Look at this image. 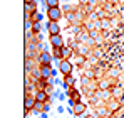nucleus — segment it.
<instances>
[{"label": "nucleus", "mask_w": 124, "mask_h": 118, "mask_svg": "<svg viewBox=\"0 0 124 118\" xmlns=\"http://www.w3.org/2000/svg\"><path fill=\"white\" fill-rule=\"evenodd\" d=\"M74 83H76V79L72 74H67V76H64V83H62V86L65 88V89H70L72 86H74Z\"/></svg>", "instance_id": "nucleus-9"}, {"label": "nucleus", "mask_w": 124, "mask_h": 118, "mask_svg": "<svg viewBox=\"0 0 124 118\" xmlns=\"http://www.w3.org/2000/svg\"><path fill=\"white\" fill-rule=\"evenodd\" d=\"M61 51H62V58L64 59H69L72 56V47H69V46H62Z\"/></svg>", "instance_id": "nucleus-12"}, {"label": "nucleus", "mask_w": 124, "mask_h": 118, "mask_svg": "<svg viewBox=\"0 0 124 118\" xmlns=\"http://www.w3.org/2000/svg\"><path fill=\"white\" fill-rule=\"evenodd\" d=\"M34 20H37V22H42V20H44V15H42V14H35V15H34Z\"/></svg>", "instance_id": "nucleus-18"}, {"label": "nucleus", "mask_w": 124, "mask_h": 118, "mask_svg": "<svg viewBox=\"0 0 124 118\" xmlns=\"http://www.w3.org/2000/svg\"><path fill=\"white\" fill-rule=\"evenodd\" d=\"M64 15L61 7H52V9H47V19L52 20V22H59Z\"/></svg>", "instance_id": "nucleus-2"}, {"label": "nucleus", "mask_w": 124, "mask_h": 118, "mask_svg": "<svg viewBox=\"0 0 124 118\" xmlns=\"http://www.w3.org/2000/svg\"><path fill=\"white\" fill-rule=\"evenodd\" d=\"M45 91H47L49 95H52V84H47V86H45Z\"/></svg>", "instance_id": "nucleus-21"}, {"label": "nucleus", "mask_w": 124, "mask_h": 118, "mask_svg": "<svg viewBox=\"0 0 124 118\" xmlns=\"http://www.w3.org/2000/svg\"><path fill=\"white\" fill-rule=\"evenodd\" d=\"M67 95H69V98L76 99V101H81V95H79V91H77V89H72V88H70Z\"/></svg>", "instance_id": "nucleus-13"}, {"label": "nucleus", "mask_w": 124, "mask_h": 118, "mask_svg": "<svg viewBox=\"0 0 124 118\" xmlns=\"http://www.w3.org/2000/svg\"><path fill=\"white\" fill-rule=\"evenodd\" d=\"M42 22H37V20H34V34H40L42 32Z\"/></svg>", "instance_id": "nucleus-15"}, {"label": "nucleus", "mask_w": 124, "mask_h": 118, "mask_svg": "<svg viewBox=\"0 0 124 118\" xmlns=\"http://www.w3.org/2000/svg\"><path fill=\"white\" fill-rule=\"evenodd\" d=\"M23 9H25V12H32L35 15L37 14V2H32V3H25L23 2Z\"/></svg>", "instance_id": "nucleus-11"}, {"label": "nucleus", "mask_w": 124, "mask_h": 118, "mask_svg": "<svg viewBox=\"0 0 124 118\" xmlns=\"http://www.w3.org/2000/svg\"><path fill=\"white\" fill-rule=\"evenodd\" d=\"M121 105H119V101H111L109 103V111H112V110H117Z\"/></svg>", "instance_id": "nucleus-17"}, {"label": "nucleus", "mask_w": 124, "mask_h": 118, "mask_svg": "<svg viewBox=\"0 0 124 118\" xmlns=\"http://www.w3.org/2000/svg\"><path fill=\"white\" fill-rule=\"evenodd\" d=\"M35 96H30V95H25V98H23V108H25V111H32L34 110V106H35Z\"/></svg>", "instance_id": "nucleus-4"}, {"label": "nucleus", "mask_w": 124, "mask_h": 118, "mask_svg": "<svg viewBox=\"0 0 124 118\" xmlns=\"http://www.w3.org/2000/svg\"><path fill=\"white\" fill-rule=\"evenodd\" d=\"M61 0H45V9H52V7H59Z\"/></svg>", "instance_id": "nucleus-14"}, {"label": "nucleus", "mask_w": 124, "mask_h": 118, "mask_svg": "<svg viewBox=\"0 0 124 118\" xmlns=\"http://www.w3.org/2000/svg\"><path fill=\"white\" fill-rule=\"evenodd\" d=\"M104 118H107V117H104Z\"/></svg>", "instance_id": "nucleus-24"}, {"label": "nucleus", "mask_w": 124, "mask_h": 118, "mask_svg": "<svg viewBox=\"0 0 124 118\" xmlns=\"http://www.w3.org/2000/svg\"><path fill=\"white\" fill-rule=\"evenodd\" d=\"M40 74H42V79H49L50 78V74H52L50 64H40Z\"/></svg>", "instance_id": "nucleus-8"}, {"label": "nucleus", "mask_w": 124, "mask_h": 118, "mask_svg": "<svg viewBox=\"0 0 124 118\" xmlns=\"http://www.w3.org/2000/svg\"><path fill=\"white\" fill-rule=\"evenodd\" d=\"M52 59H54V58H52L47 51L39 54V61H40V64H52Z\"/></svg>", "instance_id": "nucleus-10"}, {"label": "nucleus", "mask_w": 124, "mask_h": 118, "mask_svg": "<svg viewBox=\"0 0 124 118\" xmlns=\"http://www.w3.org/2000/svg\"><path fill=\"white\" fill-rule=\"evenodd\" d=\"M82 62H84L82 56H76V64H82Z\"/></svg>", "instance_id": "nucleus-19"}, {"label": "nucleus", "mask_w": 124, "mask_h": 118, "mask_svg": "<svg viewBox=\"0 0 124 118\" xmlns=\"http://www.w3.org/2000/svg\"><path fill=\"white\" fill-rule=\"evenodd\" d=\"M49 42L52 47H62L64 46V39H62L61 34H55V36H49Z\"/></svg>", "instance_id": "nucleus-5"}, {"label": "nucleus", "mask_w": 124, "mask_h": 118, "mask_svg": "<svg viewBox=\"0 0 124 118\" xmlns=\"http://www.w3.org/2000/svg\"><path fill=\"white\" fill-rule=\"evenodd\" d=\"M59 73H61L59 69H52V74H50V78H55V76H57Z\"/></svg>", "instance_id": "nucleus-20"}, {"label": "nucleus", "mask_w": 124, "mask_h": 118, "mask_svg": "<svg viewBox=\"0 0 124 118\" xmlns=\"http://www.w3.org/2000/svg\"><path fill=\"white\" fill-rule=\"evenodd\" d=\"M85 105H84L82 101H77L76 103V106H74V117H82L84 113H85Z\"/></svg>", "instance_id": "nucleus-7"}, {"label": "nucleus", "mask_w": 124, "mask_h": 118, "mask_svg": "<svg viewBox=\"0 0 124 118\" xmlns=\"http://www.w3.org/2000/svg\"><path fill=\"white\" fill-rule=\"evenodd\" d=\"M34 96H35V99H37V101H42V103H47V99H50L49 93H47L45 89H37Z\"/></svg>", "instance_id": "nucleus-6"}, {"label": "nucleus", "mask_w": 124, "mask_h": 118, "mask_svg": "<svg viewBox=\"0 0 124 118\" xmlns=\"http://www.w3.org/2000/svg\"><path fill=\"white\" fill-rule=\"evenodd\" d=\"M25 3H32V2H37V0H23Z\"/></svg>", "instance_id": "nucleus-22"}, {"label": "nucleus", "mask_w": 124, "mask_h": 118, "mask_svg": "<svg viewBox=\"0 0 124 118\" xmlns=\"http://www.w3.org/2000/svg\"><path fill=\"white\" fill-rule=\"evenodd\" d=\"M57 69L61 71L62 76H67V74H72V71H74V64H72L70 59H62L61 62L57 64Z\"/></svg>", "instance_id": "nucleus-1"}, {"label": "nucleus", "mask_w": 124, "mask_h": 118, "mask_svg": "<svg viewBox=\"0 0 124 118\" xmlns=\"http://www.w3.org/2000/svg\"><path fill=\"white\" fill-rule=\"evenodd\" d=\"M84 118H92V117H84Z\"/></svg>", "instance_id": "nucleus-23"}, {"label": "nucleus", "mask_w": 124, "mask_h": 118, "mask_svg": "<svg viewBox=\"0 0 124 118\" xmlns=\"http://www.w3.org/2000/svg\"><path fill=\"white\" fill-rule=\"evenodd\" d=\"M34 110H37V111L44 113V111H45V103H42V101H35V106H34Z\"/></svg>", "instance_id": "nucleus-16"}, {"label": "nucleus", "mask_w": 124, "mask_h": 118, "mask_svg": "<svg viewBox=\"0 0 124 118\" xmlns=\"http://www.w3.org/2000/svg\"><path fill=\"white\" fill-rule=\"evenodd\" d=\"M45 30L49 32V36H55V34H61V25H59V22L49 20L45 24Z\"/></svg>", "instance_id": "nucleus-3"}]
</instances>
